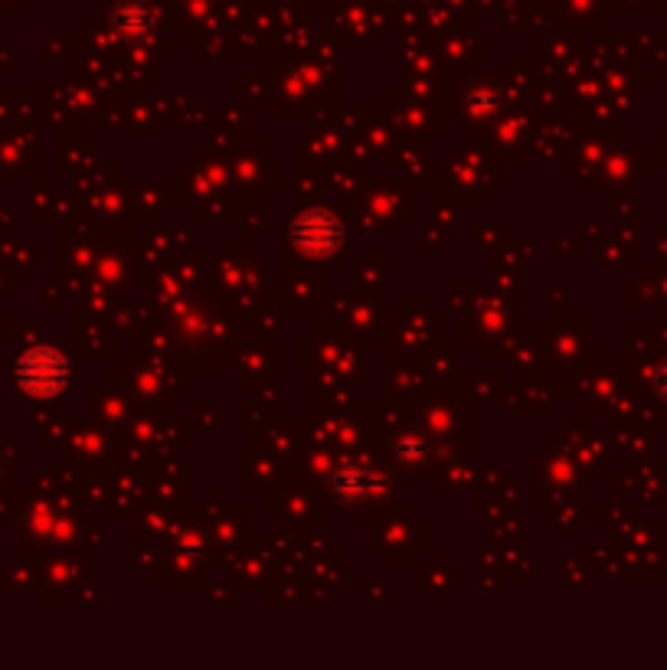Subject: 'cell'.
Instances as JSON below:
<instances>
[{
    "instance_id": "1",
    "label": "cell",
    "mask_w": 667,
    "mask_h": 670,
    "mask_svg": "<svg viewBox=\"0 0 667 670\" xmlns=\"http://www.w3.org/2000/svg\"><path fill=\"white\" fill-rule=\"evenodd\" d=\"M66 379V360L56 354V350H30L20 367H17V383L33 392V396H46V392H56Z\"/></svg>"
},
{
    "instance_id": "4",
    "label": "cell",
    "mask_w": 667,
    "mask_h": 670,
    "mask_svg": "<svg viewBox=\"0 0 667 670\" xmlns=\"http://www.w3.org/2000/svg\"><path fill=\"white\" fill-rule=\"evenodd\" d=\"M658 389L667 396V360L658 367Z\"/></svg>"
},
{
    "instance_id": "2",
    "label": "cell",
    "mask_w": 667,
    "mask_h": 670,
    "mask_svg": "<svg viewBox=\"0 0 667 670\" xmlns=\"http://www.w3.org/2000/svg\"><path fill=\"white\" fill-rule=\"evenodd\" d=\"M295 239L308 252H331L341 242V226L331 213L314 210V213H304L295 223Z\"/></svg>"
},
{
    "instance_id": "3",
    "label": "cell",
    "mask_w": 667,
    "mask_h": 670,
    "mask_svg": "<svg viewBox=\"0 0 667 670\" xmlns=\"http://www.w3.org/2000/svg\"><path fill=\"white\" fill-rule=\"evenodd\" d=\"M334 488L341 498H367L379 488V478L373 474L367 464H341V471L334 474Z\"/></svg>"
}]
</instances>
